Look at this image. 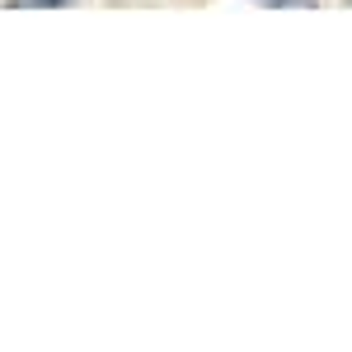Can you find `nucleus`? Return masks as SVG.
Instances as JSON below:
<instances>
[{
    "mask_svg": "<svg viewBox=\"0 0 352 352\" xmlns=\"http://www.w3.org/2000/svg\"><path fill=\"white\" fill-rule=\"evenodd\" d=\"M268 10H310L315 0H263Z\"/></svg>",
    "mask_w": 352,
    "mask_h": 352,
    "instance_id": "nucleus-1",
    "label": "nucleus"
},
{
    "mask_svg": "<svg viewBox=\"0 0 352 352\" xmlns=\"http://www.w3.org/2000/svg\"><path fill=\"white\" fill-rule=\"evenodd\" d=\"M28 5H43V10H61V5H71V0H28Z\"/></svg>",
    "mask_w": 352,
    "mask_h": 352,
    "instance_id": "nucleus-2",
    "label": "nucleus"
}]
</instances>
